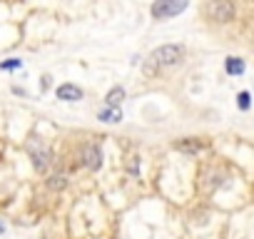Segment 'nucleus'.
Instances as JSON below:
<instances>
[{"label":"nucleus","mask_w":254,"mask_h":239,"mask_svg":"<svg viewBox=\"0 0 254 239\" xmlns=\"http://www.w3.org/2000/svg\"><path fill=\"white\" fill-rule=\"evenodd\" d=\"M185 58H187V48H185V45H180V43H167V45L155 48V50L147 55L142 70H145L147 77H155V75H162L165 70H172V67L182 65Z\"/></svg>","instance_id":"nucleus-1"},{"label":"nucleus","mask_w":254,"mask_h":239,"mask_svg":"<svg viewBox=\"0 0 254 239\" xmlns=\"http://www.w3.org/2000/svg\"><path fill=\"white\" fill-rule=\"evenodd\" d=\"M25 152H28V157H30V162H33V167H35L38 172H48V170L55 165V155H53V150L45 145L43 137H30V140L25 142Z\"/></svg>","instance_id":"nucleus-2"},{"label":"nucleus","mask_w":254,"mask_h":239,"mask_svg":"<svg viewBox=\"0 0 254 239\" xmlns=\"http://www.w3.org/2000/svg\"><path fill=\"white\" fill-rule=\"evenodd\" d=\"M204 18L214 25H229L237 18V3L234 0H207Z\"/></svg>","instance_id":"nucleus-3"},{"label":"nucleus","mask_w":254,"mask_h":239,"mask_svg":"<svg viewBox=\"0 0 254 239\" xmlns=\"http://www.w3.org/2000/svg\"><path fill=\"white\" fill-rule=\"evenodd\" d=\"M190 8V0H155L150 5V15L152 20H170L182 15Z\"/></svg>","instance_id":"nucleus-4"},{"label":"nucleus","mask_w":254,"mask_h":239,"mask_svg":"<svg viewBox=\"0 0 254 239\" xmlns=\"http://www.w3.org/2000/svg\"><path fill=\"white\" fill-rule=\"evenodd\" d=\"M102 160H105V155H102V145L97 140H85L80 145V165L85 170L97 172L102 167Z\"/></svg>","instance_id":"nucleus-5"},{"label":"nucleus","mask_w":254,"mask_h":239,"mask_svg":"<svg viewBox=\"0 0 254 239\" xmlns=\"http://www.w3.org/2000/svg\"><path fill=\"white\" fill-rule=\"evenodd\" d=\"M55 95H58V100H63V102H80V100L85 97L82 87H77V85H72V82L58 85V87H55Z\"/></svg>","instance_id":"nucleus-6"},{"label":"nucleus","mask_w":254,"mask_h":239,"mask_svg":"<svg viewBox=\"0 0 254 239\" xmlns=\"http://www.w3.org/2000/svg\"><path fill=\"white\" fill-rule=\"evenodd\" d=\"M175 150H180V152H185V155H197V152L204 150V142L197 140V137H185V140L175 142Z\"/></svg>","instance_id":"nucleus-7"},{"label":"nucleus","mask_w":254,"mask_h":239,"mask_svg":"<svg viewBox=\"0 0 254 239\" xmlns=\"http://www.w3.org/2000/svg\"><path fill=\"white\" fill-rule=\"evenodd\" d=\"M244 60L242 58H234V55H229L227 60H224V72L227 75H232V77H239V75H244Z\"/></svg>","instance_id":"nucleus-8"},{"label":"nucleus","mask_w":254,"mask_h":239,"mask_svg":"<svg viewBox=\"0 0 254 239\" xmlns=\"http://www.w3.org/2000/svg\"><path fill=\"white\" fill-rule=\"evenodd\" d=\"M125 87L122 85H115V87H110V92L105 95V107H120L122 105V100H125Z\"/></svg>","instance_id":"nucleus-9"},{"label":"nucleus","mask_w":254,"mask_h":239,"mask_svg":"<svg viewBox=\"0 0 254 239\" xmlns=\"http://www.w3.org/2000/svg\"><path fill=\"white\" fill-rule=\"evenodd\" d=\"M48 187H50L53 192H63V189L67 187V172H65V170L53 172V175L48 177Z\"/></svg>","instance_id":"nucleus-10"},{"label":"nucleus","mask_w":254,"mask_h":239,"mask_svg":"<svg viewBox=\"0 0 254 239\" xmlns=\"http://www.w3.org/2000/svg\"><path fill=\"white\" fill-rule=\"evenodd\" d=\"M97 120H102V122H107V125H115V122L122 120V110L120 107H102L97 112Z\"/></svg>","instance_id":"nucleus-11"},{"label":"nucleus","mask_w":254,"mask_h":239,"mask_svg":"<svg viewBox=\"0 0 254 239\" xmlns=\"http://www.w3.org/2000/svg\"><path fill=\"white\" fill-rule=\"evenodd\" d=\"M237 107H239L242 112H247V110L252 107V95H249V92H239V95H237Z\"/></svg>","instance_id":"nucleus-12"},{"label":"nucleus","mask_w":254,"mask_h":239,"mask_svg":"<svg viewBox=\"0 0 254 239\" xmlns=\"http://www.w3.org/2000/svg\"><path fill=\"white\" fill-rule=\"evenodd\" d=\"M18 67H23V62L18 58H8L5 62H0V70H18Z\"/></svg>","instance_id":"nucleus-13"},{"label":"nucleus","mask_w":254,"mask_h":239,"mask_svg":"<svg viewBox=\"0 0 254 239\" xmlns=\"http://www.w3.org/2000/svg\"><path fill=\"white\" fill-rule=\"evenodd\" d=\"M0 232H5V227H3V222H0Z\"/></svg>","instance_id":"nucleus-14"}]
</instances>
